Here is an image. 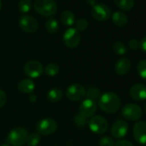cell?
<instances>
[{
  "instance_id": "cell-1",
  "label": "cell",
  "mask_w": 146,
  "mask_h": 146,
  "mask_svg": "<svg viewBox=\"0 0 146 146\" xmlns=\"http://www.w3.org/2000/svg\"><path fill=\"white\" fill-rule=\"evenodd\" d=\"M98 106L104 113H115L120 108L121 101L115 93L107 92L98 99Z\"/></svg>"
},
{
  "instance_id": "cell-2",
  "label": "cell",
  "mask_w": 146,
  "mask_h": 146,
  "mask_svg": "<svg viewBox=\"0 0 146 146\" xmlns=\"http://www.w3.org/2000/svg\"><path fill=\"white\" fill-rule=\"evenodd\" d=\"M34 8L38 14L44 17H52L58 11L54 0H35Z\"/></svg>"
},
{
  "instance_id": "cell-3",
  "label": "cell",
  "mask_w": 146,
  "mask_h": 146,
  "mask_svg": "<svg viewBox=\"0 0 146 146\" xmlns=\"http://www.w3.org/2000/svg\"><path fill=\"white\" fill-rule=\"evenodd\" d=\"M28 137V131L23 127H17L11 130L8 136L7 141L12 146H23L26 143Z\"/></svg>"
},
{
  "instance_id": "cell-4",
  "label": "cell",
  "mask_w": 146,
  "mask_h": 146,
  "mask_svg": "<svg viewBox=\"0 0 146 146\" xmlns=\"http://www.w3.org/2000/svg\"><path fill=\"white\" fill-rule=\"evenodd\" d=\"M58 129L57 122L51 118H45L40 119L36 125V131L41 135H51Z\"/></svg>"
},
{
  "instance_id": "cell-5",
  "label": "cell",
  "mask_w": 146,
  "mask_h": 146,
  "mask_svg": "<svg viewBox=\"0 0 146 146\" xmlns=\"http://www.w3.org/2000/svg\"><path fill=\"white\" fill-rule=\"evenodd\" d=\"M122 115L125 119L129 121H136L142 117L143 111L142 108L137 104L128 103L123 107Z\"/></svg>"
},
{
  "instance_id": "cell-6",
  "label": "cell",
  "mask_w": 146,
  "mask_h": 146,
  "mask_svg": "<svg viewBox=\"0 0 146 146\" xmlns=\"http://www.w3.org/2000/svg\"><path fill=\"white\" fill-rule=\"evenodd\" d=\"M63 40L66 46L70 48H75L81 41V35L75 28H70L64 32L63 35Z\"/></svg>"
},
{
  "instance_id": "cell-7",
  "label": "cell",
  "mask_w": 146,
  "mask_h": 146,
  "mask_svg": "<svg viewBox=\"0 0 146 146\" xmlns=\"http://www.w3.org/2000/svg\"><path fill=\"white\" fill-rule=\"evenodd\" d=\"M86 96V89L80 84H73L66 90V96L72 102L83 100Z\"/></svg>"
},
{
  "instance_id": "cell-8",
  "label": "cell",
  "mask_w": 146,
  "mask_h": 146,
  "mask_svg": "<svg viewBox=\"0 0 146 146\" xmlns=\"http://www.w3.org/2000/svg\"><path fill=\"white\" fill-rule=\"evenodd\" d=\"M90 129L96 134H103L108 129V123L101 115L92 117L88 122Z\"/></svg>"
},
{
  "instance_id": "cell-9",
  "label": "cell",
  "mask_w": 146,
  "mask_h": 146,
  "mask_svg": "<svg viewBox=\"0 0 146 146\" xmlns=\"http://www.w3.org/2000/svg\"><path fill=\"white\" fill-rule=\"evenodd\" d=\"M44 71L42 64L37 60H30L24 65L25 74L30 78H38L41 76Z\"/></svg>"
},
{
  "instance_id": "cell-10",
  "label": "cell",
  "mask_w": 146,
  "mask_h": 146,
  "mask_svg": "<svg viewBox=\"0 0 146 146\" xmlns=\"http://www.w3.org/2000/svg\"><path fill=\"white\" fill-rule=\"evenodd\" d=\"M91 15L94 19L99 22H105L111 17V10L104 4H96L93 6Z\"/></svg>"
},
{
  "instance_id": "cell-11",
  "label": "cell",
  "mask_w": 146,
  "mask_h": 146,
  "mask_svg": "<svg viewBox=\"0 0 146 146\" xmlns=\"http://www.w3.org/2000/svg\"><path fill=\"white\" fill-rule=\"evenodd\" d=\"M19 25H20V28L24 32L29 33V34H33L36 32L39 29L38 21L35 17L31 16H28V15H25L21 17L19 21Z\"/></svg>"
},
{
  "instance_id": "cell-12",
  "label": "cell",
  "mask_w": 146,
  "mask_h": 146,
  "mask_svg": "<svg viewBox=\"0 0 146 146\" xmlns=\"http://www.w3.org/2000/svg\"><path fill=\"white\" fill-rule=\"evenodd\" d=\"M97 108V105L95 101H92L90 99H85L79 106L78 113L84 118L88 119L90 117H93V115L96 113Z\"/></svg>"
},
{
  "instance_id": "cell-13",
  "label": "cell",
  "mask_w": 146,
  "mask_h": 146,
  "mask_svg": "<svg viewBox=\"0 0 146 146\" xmlns=\"http://www.w3.org/2000/svg\"><path fill=\"white\" fill-rule=\"evenodd\" d=\"M128 131V125L123 119L116 120L111 127V134L114 138H123Z\"/></svg>"
},
{
  "instance_id": "cell-14",
  "label": "cell",
  "mask_w": 146,
  "mask_h": 146,
  "mask_svg": "<svg viewBox=\"0 0 146 146\" xmlns=\"http://www.w3.org/2000/svg\"><path fill=\"white\" fill-rule=\"evenodd\" d=\"M133 136L138 143L146 144V122L145 121H138L134 125Z\"/></svg>"
},
{
  "instance_id": "cell-15",
  "label": "cell",
  "mask_w": 146,
  "mask_h": 146,
  "mask_svg": "<svg viewBox=\"0 0 146 146\" xmlns=\"http://www.w3.org/2000/svg\"><path fill=\"white\" fill-rule=\"evenodd\" d=\"M130 96L135 101L146 100V86L142 84H136L130 89Z\"/></svg>"
},
{
  "instance_id": "cell-16",
  "label": "cell",
  "mask_w": 146,
  "mask_h": 146,
  "mask_svg": "<svg viewBox=\"0 0 146 146\" xmlns=\"http://www.w3.org/2000/svg\"><path fill=\"white\" fill-rule=\"evenodd\" d=\"M115 72L119 76H125L131 70V61L127 58H119L114 66Z\"/></svg>"
},
{
  "instance_id": "cell-17",
  "label": "cell",
  "mask_w": 146,
  "mask_h": 146,
  "mask_svg": "<svg viewBox=\"0 0 146 146\" xmlns=\"http://www.w3.org/2000/svg\"><path fill=\"white\" fill-rule=\"evenodd\" d=\"M18 90L25 94H32L35 90V83L33 82V80L27 78V79H23L21 82H19L18 85H17Z\"/></svg>"
},
{
  "instance_id": "cell-18",
  "label": "cell",
  "mask_w": 146,
  "mask_h": 146,
  "mask_svg": "<svg viewBox=\"0 0 146 146\" xmlns=\"http://www.w3.org/2000/svg\"><path fill=\"white\" fill-rule=\"evenodd\" d=\"M112 21L114 23V25H116L117 27L123 28L127 24L128 18L125 13L121 11H115L112 15Z\"/></svg>"
},
{
  "instance_id": "cell-19",
  "label": "cell",
  "mask_w": 146,
  "mask_h": 146,
  "mask_svg": "<svg viewBox=\"0 0 146 146\" xmlns=\"http://www.w3.org/2000/svg\"><path fill=\"white\" fill-rule=\"evenodd\" d=\"M60 21L61 23L68 27L74 25L76 23V17L71 11H64L60 14Z\"/></svg>"
},
{
  "instance_id": "cell-20",
  "label": "cell",
  "mask_w": 146,
  "mask_h": 146,
  "mask_svg": "<svg viewBox=\"0 0 146 146\" xmlns=\"http://www.w3.org/2000/svg\"><path fill=\"white\" fill-rule=\"evenodd\" d=\"M113 2L118 8L124 11H131L135 5L134 0H113Z\"/></svg>"
},
{
  "instance_id": "cell-21",
  "label": "cell",
  "mask_w": 146,
  "mask_h": 146,
  "mask_svg": "<svg viewBox=\"0 0 146 146\" xmlns=\"http://www.w3.org/2000/svg\"><path fill=\"white\" fill-rule=\"evenodd\" d=\"M63 98V91L58 88H53L47 93V99L51 102H58Z\"/></svg>"
},
{
  "instance_id": "cell-22",
  "label": "cell",
  "mask_w": 146,
  "mask_h": 146,
  "mask_svg": "<svg viewBox=\"0 0 146 146\" xmlns=\"http://www.w3.org/2000/svg\"><path fill=\"white\" fill-rule=\"evenodd\" d=\"M44 71L48 77H54L59 72V66L56 63H50L46 66Z\"/></svg>"
},
{
  "instance_id": "cell-23",
  "label": "cell",
  "mask_w": 146,
  "mask_h": 146,
  "mask_svg": "<svg viewBox=\"0 0 146 146\" xmlns=\"http://www.w3.org/2000/svg\"><path fill=\"white\" fill-rule=\"evenodd\" d=\"M58 23L54 18H50L46 23V29L49 34H55L58 30Z\"/></svg>"
},
{
  "instance_id": "cell-24",
  "label": "cell",
  "mask_w": 146,
  "mask_h": 146,
  "mask_svg": "<svg viewBox=\"0 0 146 146\" xmlns=\"http://www.w3.org/2000/svg\"><path fill=\"white\" fill-rule=\"evenodd\" d=\"M40 142V136L38 132H33L28 135L26 143L29 146H37Z\"/></svg>"
},
{
  "instance_id": "cell-25",
  "label": "cell",
  "mask_w": 146,
  "mask_h": 146,
  "mask_svg": "<svg viewBox=\"0 0 146 146\" xmlns=\"http://www.w3.org/2000/svg\"><path fill=\"white\" fill-rule=\"evenodd\" d=\"M86 96L88 99H90L92 101H95L96 99H99L101 96V92L100 90L96 88V87H90L86 90Z\"/></svg>"
},
{
  "instance_id": "cell-26",
  "label": "cell",
  "mask_w": 146,
  "mask_h": 146,
  "mask_svg": "<svg viewBox=\"0 0 146 146\" xmlns=\"http://www.w3.org/2000/svg\"><path fill=\"white\" fill-rule=\"evenodd\" d=\"M32 8V2L30 0H20V2L18 4V9L20 12L26 14L29 11H30Z\"/></svg>"
},
{
  "instance_id": "cell-27",
  "label": "cell",
  "mask_w": 146,
  "mask_h": 146,
  "mask_svg": "<svg viewBox=\"0 0 146 146\" xmlns=\"http://www.w3.org/2000/svg\"><path fill=\"white\" fill-rule=\"evenodd\" d=\"M113 50L116 54L120 55V56L126 53V47L125 44L121 41H115L113 44Z\"/></svg>"
},
{
  "instance_id": "cell-28",
  "label": "cell",
  "mask_w": 146,
  "mask_h": 146,
  "mask_svg": "<svg viewBox=\"0 0 146 146\" xmlns=\"http://www.w3.org/2000/svg\"><path fill=\"white\" fill-rule=\"evenodd\" d=\"M137 70L139 77L146 80V59H142L137 63Z\"/></svg>"
},
{
  "instance_id": "cell-29",
  "label": "cell",
  "mask_w": 146,
  "mask_h": 146,
  "mask_svg": "<svg viewBox=\"0 0 146 146\" xmlns=\"http://www.w3.org/2000/svg\"><path fill=\"white\" fill-rule=\"evenodd\" d=\"M75 25H76V29L78 30V31H84L87 28H88V21L84 18H80L78 20L76 21L75 23Z\"/></svg>"
},
{
  "instance_id": "cell-30",
  "label": "cell",
  "mask_w": 146,
  "mask_h": 146,
  "mask_svg": "<svg viewBox=\"0 0 146 146\" xmlns=\"http://www.w3.org/2000/svg\"><path fill=\"white\" fill-rule=\"evenodd\" d=\"M100 146H114V141L113 139L109 136H104L101 137L99 141Z\"/></svg>"
},
{
  "instance_id": "cell-31",
  "label": "cell",
  "mask_w": 146,
  "mask_h": 146,
  "mask_svg": "<svg viewBox=\"0 0 146 146\" xmlns=\"http://www.w3.org/2000/svg\"><path fill=\"white\" fill-rule=\"evenodd\" d=\"M74 121H75L76 125H78V126H84V125H86L88 124V119L84 118V116L80 115L79 113L75 116Z\"/></svg>"
},
{
  "instance_id": "cell-32",
  "label": "cell",
  "mask_w": 146,
  "mask_h": 146,
  "mask_svg": "<svg viewBox=\"0 0 146 146\" xmlns=\"http://www.w3.org/2000/svg\"><path fill=\"white\" fill-rule=\"evenodd\" d=\"M128 46L132 51H137L140 48V41L137 39H131L128 42Z\"/></svg>"
},
{
  "instance_id": "cell-33",
  "label": "cell",
  "mask_w": 146,
  "mask_h": 146,
  "mask_svg": "<svg viewBox=\"0 0 146 146\" xmlns=\"http://www.w3.org/2000/svg\"><path fill=\"white\" fill-rule=\"evenodd\" d=\"M6 101H7V96L5 92L3 91L2 90H0V108L5 106V104L6 103Z\"/></svg>"
},
{
  "instance_id": "cell-34",
  "label": "cell",
  "mask_w": 146,
  "mask_h": 146,
  "mask_svg": "<svg viewBox=\"0 0 146 146\" xmlns=\"http://www.w3.org/2000/svg\"><path fill=\"white\" fill-rule=\"evenodd\" d=\"M114 146H133V144L128 140H119L114 144Z\"/></svg>"
},
{
  "instance_id": "cell-35",
  "label": "cell",
  "mask_w": 146,
  "mask_h": 146,
  "mask_svg": "<svg viewBox=\"0 0 146 146\" xmlns=\"http://www.w3.org/2000/svg\"><path fill=\"white\" fill-rule=\"evenodd\" d=\"M140 48L146 52V35L142 39V40L140 41Z\"/></svg>"
},
{
  "instance_id": "cell-36",
  "label": "cell",
  "mask_w": 146,
  "mask_h": 146,
  "mask_svg": "<svg viewBox=\"0 0 146 146\" xmlns=\"http://www.w3.org/2000/svg\"><path fill=\"white\" fill-rule=\"evenodd\" d=\"M85 2L91 6H94L95 5H96V0H85Z\"/></svg>"
},
{
  "instance_id": "cell-37",
  "label": "cell",
  "mask_w": 146,
  "mask_h": 146,
  "mask_svg": "<svg viewBox=\"0 0 146 146\" xmlns=\"http://www.w3.org/2000/svg\"><path fill=\"white\" fill-rule=\"evenodd\" d=\"M29 100H30V102H36V96H35V95H31V96H30V97H29Z\"/></svg>"
},
{
  "instance_id": "cell-38",
  "label": "cell",
  "mask_w": 146,
  "mask_h": 146,
  "mask_svg": "<svg viewBox=\"0 0 146 146\" xmlns=\"http://www.w3.org/2000/svg\"><path fill=\"white\" fill-rule=\"evenodd\" d=\"M1 146H11L10 144H8V143H3Z\"/></svg>"
},
{
  "instance_id": "cell-39",
  "label": "cell",
  "mask_w": 146,
  "mask_h": 146,
  "mask_svg": "<svg viewBox=\"0 0 146 146\" xmlns=\"http://www.w3.org/2000/svg\"><path fill=\"white\" fill-rule=\"evenodd\" d=\"M2 9V2H1V0H0V11H1Z\"/></svg>"
},
{
  "instance_id": "cell-40",
  "label": "cell",
  "mask_w": 146,
  "mask_h": 146,
  "mask_svg": "<svg viewBox=\"0 0 146 146\" xmlns=\"http://www.w3.org/2000/svg\"><path fill=\"white\" fill-rule=\"evenodd\" d=\"M144 111H145V113H146V103H145V105H144Z\"/></svg>"
}]
</instances>
